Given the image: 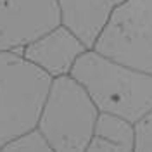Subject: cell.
Here are the masks:
<instances>
[{
    "label": "cell",
    "instance_id": "cell-9",
    "mask_svg": "<svg viewBox=\"0 0 152 152\" xmlns=\"http://www.w3.org/2000/svg\"><path fill=\"white\" fill-rule=\"evenodd\" d=\"M0 152H54L37 128L12 137L0 145Z\"/></svg>",
    "mask_w": 152,
    "mask_h": 152
},
{
    "label": "cell",
    "instance_id": "cell-8",
    "mask_svg": "<svg viewBox=\"0 0 152 152\" xmlns=\"http://www.w3.org/2000/svg\"><path fill=\"white\" fill-rule=\"evenodd\" d=\"M83 152H135V124L99 113L94 135Z\"/></svg>",
    "mask_w": 152,
    "mask_h": 152
},
{
    "label": "cell",
    "instance_id": "cell-6",
    "mask_svg": "<svg viewBox=\"0 0 152 152\" xmlns=\"http://www.w3.org/2000/svg\"><path fill=\"white\" fill-rule=\"evenodd\" d=\"M85 50H88L85 43L69 28L59 23L57 26L24 45L19 54L52 80L57 76L69 75L76 59Z\"/></svg>",
    "mask_w": 152,
    "mask_h": 152
},
{
    "label": "cell",
    "instance_id": "cell-3",
    "mask_svg": "<svg viewBox=\"0 0 152 152\" xmlns=\"http://www.w3.org/2000/svg\"><path fill=\"white\" fill-rule=\"evenodd\" d=\"M50 78L19 52H0V145L35 128Z\"/></svg>",
    "mask_w": 152,
    "mask_h": 152
},
{
    "label": "cell",
    "instance_id": "cell-1",
    "mask_svg": "<svg viewBox=\"0 0 152 152\" xmlns=\"http://www.w3.org/2000/svg\"><path fill=\"white\" fill-rule=\"evenodd\" d=\"M69 76L85 88L97 111L137 124L152 111V75L85 50Z\"/></svg>",
    "mask_w": 152,
    "mask_h": 152
},
{
    "label": "cell",
    "instance_id": "cell-4",
    "mask_svg": "<svg viewBox=\"0 0 152 152\" xmlns=\"http://www.w3.org/2000/svg\"><path fill=\"white\" fill-rule=\"evenodd\" d=\"M95 52L152 75V0H124L95 38Z\"/></svg>",
    "mask_w": 152,
    "mask_h": 152
},
{
    "label": "cell",
    "instance_id": "cell-2",
    "mask_svg": "<svg viewBox=\"0 0 152 152\" xmlns=\"http://www.w3.org/2000/svg\"><path fill=\"white\" fill-rule=\"evenodd\" d=\"M97 118L99 111L85 88L64 75L50 80L35 128L54 152H83Z\"/></svg>",
    "mask_w": 152,
    "mask_h": 152
},
{
    "label": "cell",
    "instance_id": "cell-10",
    "mask_svg": "<svg viewBox=\"0 0 152 152\" xmlns=\"http://www.w3.org/2000/svg\"><path fill=\"white\" fill-rule=\"evenodd\" d=\"M135 152H152V111L135 124Z\"/></svg>",
    "mask_w": 152,
    "mask_h": 152
},
{
    "label": "cell",
    "instance_id": "cell-5",
    "mask_svg": "<svg viewBox=\"0 0 152 152\" xmlns=\"http://www.w3.org/2000/svg\"><path fill=\"white\" fill-rule=\"evenodd\" d=\"M59 23L56 0H0V52H21Z\"/></svg>",
    "mask_w": 152,
    "mask_h": 152
},
{
    "label": "cell",
    "instance_id": "cell-7",
    "mask_svg": "<svg viewBox=\"0 0 152 152\" xmlns=\"http://www.w3.org/2000/svg\"><path fill=\"white\" fill-rule=\"evenodd\" d=\"M123 2L124 0H56L61 24L71 29L86 48L94 47L95 38L104 28L111 12Z\"/></svg>",
    "mask_w": 152,
    "mask_h": 152
}]
</instances>
